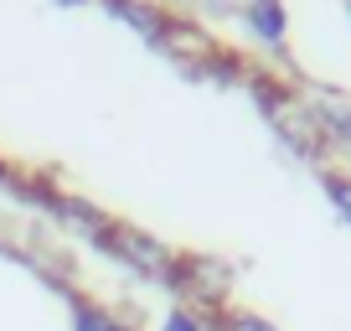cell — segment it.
Returning <instances> with one entry per match:
<instances>
[{
    "instance_id": "cell-2",
    "label": "cell",
    "mask_w": 351,
    "mask_h": 331,
    "mask_svg": "<svg viewBox=\"0 0 351 331\" xmlns=\"http://www.w3.org/2000/svg\"><path fill=\"white\" fill-rule=\"evenodd\" d=\"M243 21L253 26V32L263 36V42H285V32H289V16H285V0H248L243 5Z\"/></svg>"
},
{
    "instance_id": "cell-8",
    "label": "cell",
    "mask_w": 351,
    "mask_h": 331,
    "mask_svg": "<svg viewBox=\"0 0 351 331\" xmlns=\"http://www.w3.org/2000/svg\"><path fill=\"white\" fill-rule=\"evenodd\" d=\"M57 5H88V0H57Z\"/></svg>"
},
{
    "instance_id": "cell-5",
    "label": "cell",
    "mask_w": 351,
    "mask_h": 331,
    "mask_svg": "<svg viewBox=\"0 0 351 331\" xmlns=\"http://www.w3.org/2000/svg\"><path fill=\"white\" fill-rule=\"evenodd\" d=\"M326 192H330V202H336V212L351 222V176H341V171H326Z\"/></svg>"
},
{
    "instance_id": "cell-3",
    "label": "cell",
    "mask_w": 351,
    "mask_h": 331,
    "mask_svg": "<svg viewBox=\"0 0 351 331\" xmlns=\"http://www.w3.org/2000/svg\"><path fill=\"white\" fill-rule=\"evenodd\" d=\"M315 124L330 135H341V140H351V104H341L336 93H320L315 99Z\"/></svg>"
},
{
    "instance_id": "cell-9",
    "label": "cell",
    "mask_w": 351,
    "mask_h": 331,
    "mask_svg": "<svg viewBox=\"0 0 351 331\" xmlns=\"http://www.w3.org/2000/svg\"><path fill=\"white\" fill-rule=\"evenodd\" d=\"M346 16H351V0H346Z\"/></svg>"
},
{
    "instance_id": "cell-6",
    "label": "cell",
    "mask_w": 351,
    "mask_h": 331,
    "mask_svg": "<svg viewBox=\"0 0 351 331\" xmlns=\"http://www.w3.org/2000/svg\"><path fill=\"white\" fill-rule=\"evenodd\" d=\"M160 331H207V316H202V310H186V306H176L171 316L160 321Z\"/></svg>"
},
{
    "instance_id": "cell-1",
    "label": "cell",
    "mask_w": 351,
    "mask_h": 331,
    "mask_svg": "<svg viewBox=\"0 0 351 331\" xmlns=\"http://www.w3.org/2000/svg\"><path fill=\"white\" fill-rule=\"evenodd\" d=\"M104 5H109L119 21H130L145 42H165V26H171V21H165L155 5H145V0H104Z\"/></svg>"
},
{
    "instance_id": "cell-4",
    "label": "cell",
    "mask_w": 351,
    "mask_h": 331,
    "mask_svg": "<svg viewBox=\"0 0 351 331\" xmlns=\"http://www.w3.org/2000/svg\"><path fill=\"white\" fill-rule=\"evenodd\" d=\"M73 331H119V321H114L109 310L88 306V300H77V306H73Z\"/></svg>"
},
{
    "instance_id": "cell-7",
    "label": "cell",
    "mask_w": 351,
    "mask_h": 331,
    "mask_svg": "<svg viewBox=\"0 0 351 331\" xmlns=\"http://www.w3.org/2000/svg\"><path fill=\"white\" fill-rule=\"evenodd\" d=\"M222 331H274V326L253 310H222Z\"/></svg>"
}]
</instances>
